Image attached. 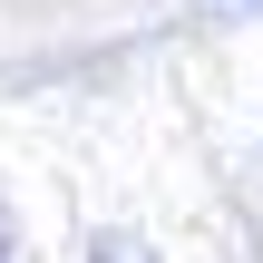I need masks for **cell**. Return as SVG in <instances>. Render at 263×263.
I'll return each mask as SVG.
<instances>
[{
	"instance_id": "6da1fadb",
	"label": "cell",
	"mask_w": 263,
	"mask_h": 263,
	"mask_svg": "<svg viewBox=\"0 0 263 263\" xmlns=\"http://www.w3.org/2000/svg\"><path fill=\"white\" fill-rule=\"evenodd\" d=\"M0 263H10V215H0Z\"/></svg>"
}]
</instances>
